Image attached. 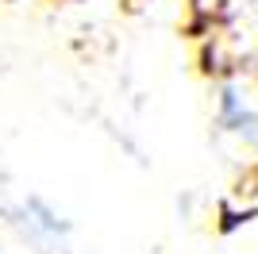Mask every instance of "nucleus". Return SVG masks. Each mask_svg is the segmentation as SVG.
Returning <instances> with one entry per match:
<instances>
[{
    "instance_id": "f257e3e1",
    "label": "nucleus",
    "mask_w": 258,
    "mask_h": 254,
    "mask_svg": "<svg viewBox=\"0 0 258 254\" xmlns=\"http://www.w3.org/2000/svg\"><path fill=\"white\" fill-rule=\"evenodd\" d=\"M216 127L239 150L258 158V85L247 77H224L216 85Z\"/></svg>"
}]
</instances>
